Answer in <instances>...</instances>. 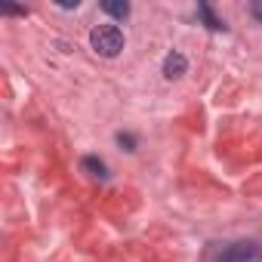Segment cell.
<instances>
[{
  "label": "cell",
  "mask_w": 262,
  "mask_h": 262,
  "mask_svg": "<svg viewBox=\"0 0 262 262\" xmlns=\"http://www.w3.org/2000/svg\"><path fill=\"white\" fill-rule=\"evenodd\" d=\"M90 43H93V50H96L99 56L114 59V56L123 50V34H120L117 25H96V28L90 31Z\"/></svg>",
  "instance_id": "1"
},
{
  "label": "cell",
  "mask_w": 262,
  "mask_h": 262,
  "mask_svg": "<svg viewBox=\"0 0 262 262\" xmlns=\"http://www.w3.org/2000/svg\"><path fill=\"white\" fill-rule=\"evenodd\" d=\"M222 262H262V250L256 244H231L222 253Z\"/></svg>",
  "instance_id": "2"
},
{
  "label": "cell",
  "mask_w": 262,
  "mask_h": 262,
  "mask_svg": "<svg viewBox=\"0 0 262 262\" xmlns=\"http://www.w3.org/2000/svg\"><path fill=\"white\" fill-rule=\"evenodd\" d=\"M185 65H188V62H185L182 53H170V56L164 59V77H167V80L182 77V74H185Z\"/></svg>",
  "instance_id": "3"
},
{
  "label": "cell",
  "mask_w": 262,
  "mask_h": 262,
  "mask_svg": "<svg viewBox=\"0 0 262 262\" xmlns=\"http://www.w3.org/2000/svg\"><path fill=\"white\" fill-rule=\"evenodd\" d=\"M198 16L207 22V28H210V31H225V22L210 10V4H198Z\"/></svg>",
  "instance_id": "4"
},
{
  "label": "cell",
  "mask_w": 262,
  "mask_h": 262,
  "mask_svg": "<svg viewBox=\"0 0 262 262\" xmlns=\"http://www.w3.org/2000/svg\"><path fill=\"white\" fill-rule=\"evenodd\" d=\"M102 10H105L108 16H114V19H126V16H129V4H114V0H105Z\"/></svg>",
  "instance_id": "5"
},
{
  "label": "cell",
  "mask_w": 262,
  "mask_h": 262,
  "mask_svg": "<svg viewBox=\"0 0 262 262\" xmlns=\"http://www.w3.org/2000/svg\"><path fill=\"white\" fill-rule=\"evenodd\" d=\"M83 170H90L93 176H99V179H105L108 173H105V164L99 161V158H83Z\"/></svg>",
  "instance_id": "6"
},
{
  "label": "cell",
  "mask_w": 262,
  "mask_h": 262,
  "mask_svg": "<svg viewBox=\"0 0 262 262\" xmlns=\"http://www.w3.org/2000/svg\"><path fill=\"white\" fill-rule=\"evenodd\" d=\"M117 142H120L126 151H136V139L129 136V133H117Z\"/></svg>",
  "instance_id": "7"
},
{
  "label": "cell",
  "mask_w": 262,
  "mask_h": 262,
  "mask_svg": "<svg viewBox=\"0 0 262 262\" xmlns=\"http://www.w3.org/2000/svg\"><path fill=\"white\" fill-rule=\"evenodd\" d=\"M0 13H4V16H28V10H25V7H4Z\"/></svg>",
  "instance_id": "8"
},
{
  "label": "cell",
  "mask_w": 262,
  "mask_h": 262,
  "mask_svg": "<svg viewBox=\"0 0 262 262\" xmlns=\"http://www.w3.org/2000/svg\"><path fill=\"white\" fill-rule=\"evenodd\" d=\"M250 13H253V16H256L259 22H262V0H256V4H250Z\"/></svg>",
  "instance_id": "9"
}]
</instances>
